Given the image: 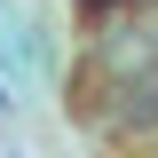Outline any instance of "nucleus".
<instances>
[{
    "mask_svg": "<svg viewBox=\"0 0 158 158\" xmlns=\"http://www.w3.org/2000/svg\"><path fill=\"white\" fill-rule=\"evenodd\" d=\"M103 127L111 135H158V63L127 79H103Z\"/></svg>",
    "mask_w": 158,
    "mask_h": 158,
    "instance_id": "1",
    "label": "nucleus"
},
{
    "mask_svg": "<svg viewBox=\"0 0 158 158\" xmlns=\"http://www.w3.org/2000/svg\"><path fill=\"white\" fill-rule=\"evenodd\" d=\"M111 8H135V0H79V16H111Z\"/></svg>",
    "mask_w": 158,
    "mask_h": 158,
    "instance_id": "2",
    "label": "nucleus"
}]
</instances>
